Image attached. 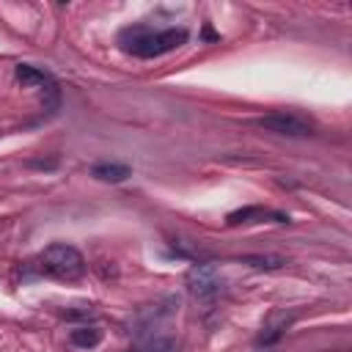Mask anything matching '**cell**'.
Listing matches in <instances>:
<instances>
[{
	"instance_id": "52a82bcc",
	"label": "cell",
	"mask_w": 352,
	"mask_h": 352,
	"mask_svg": "<svg viewBox=\"0 0 352 352\" xmlns=\"http://www.w3.org/2000/svg\"><path fill=\"white\" fill-rule=\"evenodd\" d=\"M253 217H275L278 223H289V217L286 214H278V212H267V209H261V206H245V209H236V212H231L228 214V226H239V223H253Z\"/></svg>"
},
{
	"instance_id": "277c9868",
	"label": "cell",
	"mask_w": 352,
	"mask_h": 352,
	"mask_svg": "<svg viewBox=\"0 0 352 352\" xmlns=\"http://www.w3.org/2000/svg\"><path fill=\"white\" fill-rule=\"evenodd\" d=\"M184 280H187V289H190L195 297H214V294L220 292V286H223V278H220L217 267L209 264V261H195V264L187 270Z\"/></svg>"
},
{
	"instance_id": "8992f818",
	"label": "cell",
	"mask_w": 352,
	"mask_h": 352,
	"mask_svg": "<svg viewBox=\"0 0 352 352\" xmlns=\"http://www.w3.org/2000/svg\"><path fill=\"white\" fill-rule=\"evenodd\" d=\"M91 176L99 179V182H113V184H118V182L129 179L132 170H129V165H124V162H96V165L91 168Z\"/></svg>"
},
{
	"instance_id": "6da1fadb",
	"label": "cell",
	"mask_w": 352,
	"mask_h": 352,
	"mask_svg": "<svg viewBox=\"0 0 352 352\" xmlns=\"http://www.w3.org/2000/svg\"><path fill=\"white\" fill-rule=\"evenodd\" d=\"M187 41L184 28H151V25H126L118 33V47L135 58H160Z\"/></svg>"
},
{
	"instance_id": "5b68a950",
	"label": "cell",
	"mask_w": 352,
	"mask_h": 352,
	"mask_svg": "<svg viewBox=\"0 0 352 352\" xmlns=\"http://www.w3.org/2000/svg\"><path fill=\"white\" fill-rule=\"evenodd\" d=\"M16 80L22 82V85H30V88H41V91H47V94H52L55 96V80L47 74V72H41V69H36V66H28V63H22V66H16Z\"/></svg>"
},
{
	"instance_id": "7a4b0ae2",
	"label": "cell",
	"mask_w": 352,
	"mask_h": 352,
	"mask_svg": "<svg viewBox=\"0 0 352 352\" xmlns=\"http://www.w3.org/2000/svg\"><path fill=\"white\" fill-rule=\"evenodd\" d=\"M38 267L50 278H58V280H66V283L80 280L85 275L82 253L74 245H66V242H55V245L44 248V253L38 256Z\"/></svg>"
},
{
	"instance_id": "9c48e42d",
	"label": "cell",
	"mask_w": 352,
	"mask_h": 352,
	"mask_svg": "<svg viewBox=\"0 0 352 352\" xmlns=\"http://www.w3.org/2000/svg\"><path fill=\"white\" fill-rule=\"evenodd\" d=\"M239 261L253 267V270H267V272L270 270H280L286 264V258H280V256H242Z\"/></svg>"
},
{
	"instance_id": "3957f363",
	"label": "cell",
	"mask_w": 352,
	"mask_h": 352,
	"mask_svg": "<svg viewBox=\"0 0 352 352\" xmlns=\"http://www.w3.org/2000/svg\"><path fill=\"white\" fill-rule=\"evenodd\" d=\"M256 126H261L267 132H275V135H286V138H308V135H314V124L308 118H302L297 113H286V110L258 116Z\"/></svg>"
},
{
	"instance_id": "30bf717a",
	"label": "cell",
	"mask_w": 352,
	"mask_h": 352,
	"mask_svg": "<svg viewBox=\"0 0 352 352\" xmlns=\"http://www.w3.org/2000/svg\"><path fill=\"white\" fill-rule=\"evenodd\" d=\"M135 352H179V344L173 338H151V341L140 344Z\"/></svg>"
},
{
	"instance_id": "ba28073f",
	"label": "cell",
	"mask_w": 352,
	"mask_h": 352,
	"mask_svg": "<svg viewBox=\"0 0 352 352\" xmlns=\"http://www.w3.org/2000/svg\"><path fill=\"white\" fill-rule=\"evenodd\" d=\"M102 330L96 327V324H80V327H74L72 333H69V341L74 344V346H80V349H94L99 341H102Z\"/></svg>"
}]
</instances>
